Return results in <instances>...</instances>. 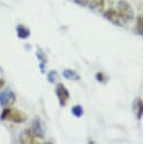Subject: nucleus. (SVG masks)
<instances>
[{
	"mask_svg": "<svg viewBox=\"0 0 146 144\" xmlns=\"http://www.w3.org/2000/svg\"><path fill=\"white\" fill-rule=\"evenodd\" d=\"M63 77H65L66 79L68 80H79L80 77L78 76V74H77L75 71H73V70H70V69H66L64 70L62 73Z\"/></svg>",
	"mask_w": 146,
	"mask_h": 144,
	"instance_id": "nucleus-9",
	"label": "nucleus"
},
{
	"mask_svg": "<svg viewBox=\"0 0 146 144\" xmlns=\"http://www.w3.org/2000/svg\"><path fill=\"white\" fill-rule=\"evenodd\" d=\"M4 86V80L3 79H0V88Z\"/></svg>",
	"mask_w": 146,
	"mask_h": 144,
	"instance_id": "nucleus-14",
	"label": "nucleus"
},
{
	"mask_svg": "<svg viewBox=\"0 0 146 144\" xmlns=\"http://www.w3.org/2000/svg\"><path fill=\"white\" fill-rule=\"evenodd\" d=\"M56 94L58 98V101H60V104L62 106H64L66 104V101L68 100V98H69V92L67 91V89L65 88L64 85L58 84L56 88Z\"/></svg>",
	"mask_w": 146,
	"mask_h": 144,
	"instance_id": "nucleus-3",
	"label": "nucleus"
},
{
	"mask_svg": "<svg viewBox=\"0 0 146 144\" xmlns=\"http://www.w3.org/2000/svg\"><path fill=\"white\" fill-rule=\"evenodd\" d=\"M17 32H18V36L22 39H25L29 36L30 31L27 27H23V25H18L17 27Z\"/></svg>",
	"mask_w": 146,
	"mask_h": 144,
	"instance_id": "nucleus-8",
	"label": "nucleus"
},
{
	"mask_svg": "<svg viewBox=\"0 0 146 144\" xmlns=\"http://www.w3.org/2000/svg\"><path fill=\"white\" fill-rule=\"evenodd\" d=\"M56 72L55 71H51L50 73H49V75H48V79H49V81L51 82V83H54L55 82V80H56Z\"/></svg>",
	"mask_w": 146,
	"mask_h": 144,
	"instance_id": "nucleus-12",
	"label": "nucleus"
},
{
	"mask_svg": "<svg viewBox=\"0 0 146 144\" xmlns=\"http://www.w3.org/2000/svg\"><path fill=\"white\" fill-rule=\"evenodd\" d=\"M1 120H8L15 123H23L25 121L27 116L21 111L15 109H5L1 114Z\"/></svg>",
	"mask_w": 146,
	"mask_h": 144,
	"instance_id": "nucleus-1",
	"label": "nucleus"
},
{
	"mask_svg": "<svg viewBox=\"0 0 146 144\" xmlns=\"http://www.w3.org/2000/svg\"><path fill=\"white\" fill-rule=\"evenodd\" d=\"M90 0H75V2L78 4H81V5H87L89 3Z\"/></svg>",
	"mask_w": 146,
	"mask_h": 144,
	"instance_id": "nucleus-13",
	"label": "nucleus"
},
{
	"mask_svg": "<svg viewBox=\"0 0 146 144\" xmlns=\"http://www.w3.org/2000/svg\"><path fill=\"white\" fill-rule=\"evenodd\" d=\"M20 141L22 143L25 144H33L37 143L36 141V136L34 135V133H32L31 129H25L23 131L20 135Z\"/></svg>",
	"mask_w": 146,
	"mask_h": 144,
	"instance_id": "nucleus-5",
	"label": "nucleus"
},
{
	"mask_svg": "<svg viewBox=\"0 0 146 144\" xmlns=\"http://www.w3.org/2000/svg\"><path fill=\"white\" fill-rule=\"evenodd\" d=\"M118 9H119V16L121 18V20L125 21V22H129L133 20V12L131 7L129 5V3L125 1H120L118 4Z\"/></svg>",
	"mask_w": 146,
	"mask_h": 144,
	"instance_id": "nucleus-2",
	"label": "nucleus"
},
{
	"mask_svg": "<svg viewBox=\"0 0 146 144\" xmlns=\"http://www.w3.org/2000/svg\"><path fill=\"white\" fill-rule=\"evenodd\" d=\"M16 101L15 94L10 91H4L0 93V105H12Z\"/></svg>",
	"mask_w": 146,
	"mask_h": 144,
	"instance_id": "nucleus-4",
	"label": "nucleus"
},
{
	"mask_svg": "<svg viewBox=\"0 0 146 144\" xmlns=\"http://www.w3.org/2000/svg\"><path fill=\"white\" fill-rule=\"evenodd\" d=\"M71 112L75 117H81L83 115V108L80 105H75L74 107H72Z\"/></svg>",
	"mask_w": 146,
	"mask_h": 144,
	"instance_id": "nucleus-11",
	"label": "nucleus"
},
{
	"mask_svg": "<svg viewBox=\"0 0 146 144\" xmlns=\"http://www.w3.org/2000/svg\"><path fill=\"white\" fill-rule=\"evenodd\" d=\"M104 16L107 20H109L110 22H112L113 23H116V25H121V18H120L119 14L117 13L115 10L113 9H110V10H107L104 13Z\"/></svg>",
	"mask_w": 146,
	"mask_h": 144,
	"instance_id": "nucleus-7",
	"label": "nucleus"
},
{
	"mask_svg": "<svg viewBox=\"0 0 146 144\" xmlns=\"http://www.w3.org/2000/svg\"><path fill=\"white\" fill-rule=\"evenodd\" d=\"M91 7L95 10L101 11L104 8V0H93L91 3Z\"/></svg>",
	"mask_w": 146,
	"mask_h": 144,
	"instance_id": "nucleus-10",
	"label": "nucleus"
},
{
	"mask_svg": "<svg viewBox=\"0 0 146 144\" xmlns=\"http://www.w3.org/2000/svg\"><path fill=\"white\" fill-rule=\"evenodd\" d=\"M31 131L36 136V138H44L45 133H44V129L41 126V123L38 119H36L34 122H32L31 125Z\"/></svg>",
	"mask_w": 146,
	"mask_h": 144,
	"instance_id": "nucleus-6",
	"label": "nucleus"
}]
</instances>
